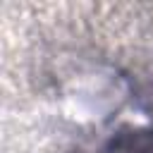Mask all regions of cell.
Returning a JSON list of instances; mask_svg holds the SVG:
<instances>
[{
  "label": "cell",
  "mask_w": 153,
  "mask_h": 153,
  "mask_svg": "<svg viewBox=\"0 0 153 153\" xmlns=\"http://www.w3.org/2000/svg\"><path fill=\"white\" fill-rule=\"evenodd\" d=\"M105 153H153V127H127L117 131Z\"/></svg>",
  "instance_id": "1"
}]
</instances>
